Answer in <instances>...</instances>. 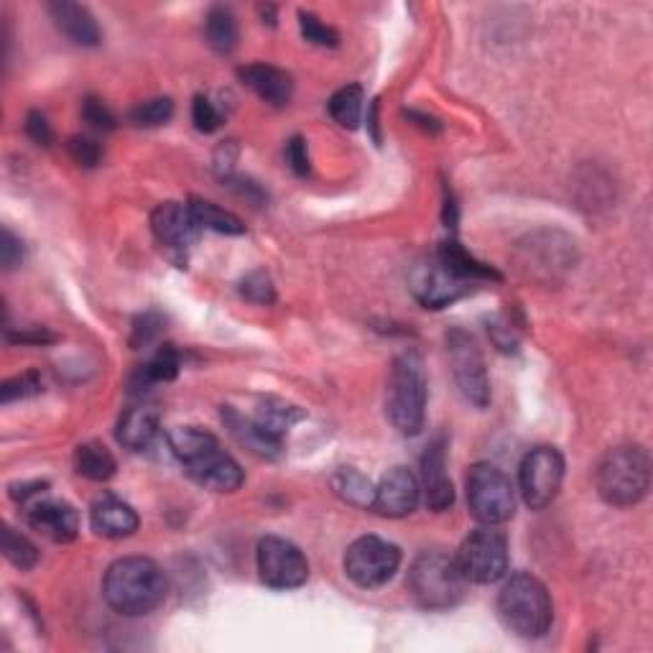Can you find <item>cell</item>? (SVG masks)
Instances as JSON below:
<instances>
[{
    "mask_svg": "<svg viewBox=\"0 0 653 653\" xmlns=\"http://www.w3.org/2000/svg\"><path fill=\"white\" fill-rule=\"evenodd\" d=\"M3 557L21 572H29L39 564V549L23 533L16 531L13 526L3 529Z\"/></svg>",
    "mask_w": 653,
    "mask_h": 653,
    "instance_id": "29",
    "label": "cell"
},
{
    "mask_svg": "<svg viewBox=\"0 0 653 653\" xmlns=\"http://www.w3.org/2000/svg\"><path fill=\"white\" fill-rule=\"evenodd\" d=\"M23 261V245L19 237H16L11 231H3V237H0V263H3L6 271H11L19 266Z\"/></svg>",
    "mask_w": 653,
    "mask_h": 653,
    "instance_id": "40",
    "label": "cell"
},
{
    "mask_svg": "<svg viewBox=\"0 0 653 653\" xmlns=\"http://www.w3.org/2000/svg\"><path fill=\"white\" fill-rule=\"evenodd\" d=\"M169 592L166 574L154 559L125 557L108 567L103 595L121 615H149L164 602Z\"/></svg>",
    "mask_w": 653,
    "mask_h": 653,
    "instance_id": "2",
    "label": "cell"
},
{
    "mask_svg": "<svg viewBox=\"0 0 653 653\" xmlns=\"http://www.w3.org/2000/svg\"><path fill=\"white\" fill-rule=\"evenodd\" d=\"M176 460L184 465L194 482L212 493H235L245 482V472L220 447L217 437L197 427H176L166 435Z\"/></svg>",
    "mask_w": 653,
    "mask_h": 653,
    "instance_id": "1",
    "label": "cell"
},
{
    "mask_svg": "<svg viewBox=\"0 0 653 653\" xmlns=\"http://www.w3.org/2000/svg\"><path fill=\"white\" fill-rule=\"evenodd\" d=\"M468 506L475 521L500 526L513 519L516 493L506 472L490 462L472 465L468 472Z\"/></svg>",
    "mask_w": 653,
    "mask_h": 653,
    "instance_id": "7",
    "label": "cell"
},
{
    "mask_svg": "<svg viewBox=\"0 0 653 653\" xmlns=\"http://www.w3.org/2000/svg\"><path fill=\"white\" fill-rule=\"evenodd\" d=\"M159 435V414L151 409V406H133L118 421L115 437L118 445H123L131 452H141L154 445V439Z\"/></svg>",
    "mask_w": 653,
    "mask_h": 653,
    "instance_id": "22",
    "label": "cell"
},
{
    "mask_svg": "<svg viewBox=\"0 0 653 653\" xmlns=\"http://www.w3.org/2000/svg\"><path fill=\"white\" fill-rule=\"evenodd\" d=\"M192 121H194V129L202 131V133H212L217 131L220 125H223V115L217 113V108L210 103L207 98H194V105H192Z\"/></svg>",
    "mask_w": 653,
    "mask_h": 653,
    "instance_id": "36",
    "label": "cell"
},
{
    "mask_svg": "<svg viewBox=\"0 0 653 653\" xmlns=\"http://www.w3.org/2000/svg\"><path fill=\"white\" fill-rule=\"evenodd\" d=\"M151 231H154L156 241L166 251L176 253V256H184L200 237V225L194 220L190 205H180V202H164V205H159L154 215H151Z\"/></svg>",
    "mask_w": 653,
    "mask_h": 653,
    "instance_id": "16",
    "label": "cell"
},
{
    "mask_svg": "<svg viewBox=\"0 0 653 653\" xmlns=\"http://www.w3.org/2000/svg\"><path fill=\"white\" fill-rule=\"evenodd\" d=\"M205 33L210 47L215 49L217 54H231L237 47V21L231 8L215 6L207 11L205 19Z\"/></svg>",
    "mask_w": 653,
    "mask_h": 653,
    "instance_id": "26",
    "label": "cell"
},
{
    "mask_svg": "<svg viewBox=\"0 0 653 653\" xmlns=\"http://www.w3.org/2000/svg\"><path fill=\"white\" fill-rule=\"evenodd\" d=\"M398 567H401V549L380 537L355 539L345 551V574L358 588H384L394 580Z\"/></svg>",
    "mask_w": 653,
    "mask_h": 653,
    "instance_id": "9",
    "label": "cell"
},
{
    "mask_svg": "<svg viewBox=\"0 0 653 653\" xmlns=\"http://www.w3.org/2000/svg\"><path fill=\"white\" fill-rule=\"evenodd\" d=\"M190 210H192L194 220H197L200 231H212V233H220V235H243L245 233L243 220L235 217L233 212L217 207L215 202L194 197V200H190Z\"/></svg>",
    "mask_w": 653,
    "mask_h": 653,
    "instance_id": "25",
    "label": "cell"
},
{
    "mask_svg": "<svg viewBox=\"0 0 653 653\" xmlns=\"http://www.w3.org/2000/svg\"><path fill=\"white\" fill-rule=\"evenodd\" d=\"M180 368H182V358L180 353H176V347L164 345L154 358L141 368V380L143 384H169V380L180 376Z\"/></svg>",
    "mask_w": 653,
    "mask_h": 653,
    "instance_id": "30",
    "label": "cell"
},
{
    "mask_svg": "<svg viewBox=\"0 0 653 653\" xmlns=\"http://www.w3.org/2000/svg\"><path fill=\"white\" fill-rule=\"evenodd\" d=\"M447 353L462 396L478 409H486L490 404V378L478 343L465 329H452L447 335Z\"/></svg>",
    "mask_w": 653,
    "mask_h": 653,
    "instance_id": "11",
    "label": "cell"
},
{
    "mask_svg": "<svg viewBox=\"0 0 653 653\" xmlns=\"http://www.w3.org/2000/svg\"><path fill=\"white\" fill-rule=\"evenodd\" d=\"M258 574L274 590H294L309 580V562L302 549L282 537H266L258 544Z\"/></svg>",
    "mask_w": 653,
    "mask_h": 653,
    "instance_id": "12",
    "label": "cell"
},
{
    "mask_svg": "<svg viewBox=\"0 0 653 653\" xmlns=\"http://www.w3.org/2000/svg\"><path fill=\"white\" fill-rule=\"evenodd\" d=\"M465 577L455 557L431 549L421 551L409 570V592L424 610H449L465 595Z\"/></svg>",
    "mask_w": 653,
    "mask_h": 653,
    "instance_id": "6",
    "label": "cell"
},
{
    "mask_svg": "<svg viewBox=\"0 0 653 653\" xmlns=\"http://www.w3.org/2000/svg\"><path fill=\"white\" fill-rule=\"evenodd\" d=\"M427 368L417 350H404L394 360L388 380L386 417L404 437H414L424 429L427 419Z\"/></svg>",
    "mask_w": 653,
    "mask_h": 653,
    "instance_id": "3",
    "label": "cell"
},
{
    "mask_svg": "<svg viewBox=\"0 0 653 653\" xmlns=\"http://www.w3.org/2000/svg\"><path fill=\"white\" fill-rule=\"evenodd\" d=\"M161 325H164V322H161L159 314H143V317L135 319V325H133L131 345L133 347L149 345L161 333Z\"/></svg>",
    "mask_w": 653,
    "mask_h": 653,
    "instance_id": "39",
    "label": "cell"
},
{
    "mask_svg": "<svg viewBox=\"0 0 653 653\" xmlns=\"http://www.w3.org/2000/svg\"><path fill=\"white\" fill-rule=\"evenodd\" d=\"M27 511V523L41 537L57 541V544H70L80 533V513L67 500L37 498L33 503L23 506Z\"/></svg>",
    "mask_w": 653,
    "mask_h": 653,
    "instance_id": "14",
    "label": "cell"
},
{
    "mask_svg": "<svg viewBox=\"0 0 653 653\" xmlns=\"http://www.w3.org/2000/svg\"><path fill=\"white\" fill-rule=\"evenodd\" d=\"M54 335L47 333L44 327H31V329H23L19 335H8V343H33V345H44V343H52Z\"/></svg>",
    "mask_w": 653,
    "mask_h": 653,
    "instance_id": "43",
    "label": "cell"
},
{
    "mask_svg": "<svg viewBox=\"0 0 653 653\" xmlns=\"http://www.w3.org/2000/svg\"><path fill=\"white\" fill-rule=\"evenodd\" d=\"M82 118L84 123H90L92 129L98 131H113L115 129V118L110 113L108 105L100 103L98 98H88L82 103Z\"/></svg>",
    "mask_w": 653,
    "mask_h": 653,
    "instance_id": "37",
    "label": "cell"
},
{
    "mask_svg": "<svg viewBox=\"0 0 653 653\" xmlns=\"http://www.w3.org/2000/svg\"><path fill=\"white\" fill-rule=\"evenodd\" d=\"M92 531L103 539H125L139 531V513L113 493L100 496L90 508Z\"/></svg>",
    "mask_w": 653,
    "mask_h": 653,
    "instance_id": "18",
    "label": "cell"
},
{
    "mask_svg": "<svg viewBox=\"0 0 653 653\" xmlns=\"http://www.w3.org/2000/svg\"><path fill=\"white\" fill-rule=\"evenodd\" d=\"M521 496L531 511H544L554 503L564 480V457L557 447H537L521 462Z\"/></svg>",
    "mask_w": 653,
    "mask_h": 653,
    "instance_id": "10",
    "label": "cell"
},
{
    "mask_svg": "<svg viewBox=\"0 0 653 653\" xmlns=\"http://www.w3.org/2000/svg\"><path fill=\"white\" fill-rule=\"evenodd\" d=\"M223 419L227 424V429H231V435L245 449H251L253 455L266 457V460H276V457L284 452V439L271 435V431L263 429L253 417H243V414H237L231 406H225Z\"/></svg>",
    "mask_w": 653,
    "mask_h": 653,
    "instance_id": "21",
    "label": "cell"
},
{
    "mask_svg": "<svg viewBox=\"0 0 653 653\" xmlns=\"http://www.w3.org/2000/svg\"><path fill=\"white\" fill-rule=\"evenodd\" d=\"M253 419H256L261 427L271 431L274 437L284 439L286 431L292 429L296 421L304 419V411L299 409V406L282 401V398H261Z\"/></svg>",
    "mask_w": 653,
    "mask_h": 653,
    "instance_id": "24",
    "label": "cell"
},
{
    "mask_svg": "<svg viewBox=\"0 0 653 653\" xmlns=\"http://www.w3.org/2000/svg\"><path fill=\"white\" fill-rule=\"evenodd\" d=\"M363 103H366V98H363L360 84H347V88L337 90L333 100H329V115H333L343 129L355 131L363 121Z\"/></svg>",
    "mask_w": 653,
    "mask_h": 653,
    "instance_id": "28",
    "label": "cell"
},
{
    "mask_svg": "<svg viewBox=\"0 0 653 653\" xmlns=\"http://www.w3.org/2000/svg\"><path fill=\"white\" fill-rule=\"evenodd\" d=\"M421 500V486L417 475L406 468H394L380 478L376 496H373V508L386 519H404L417 511Z\"/></svg>",
    "mask_w": 653,
    "mask_h": 653,
    "instance_id": "15",
    "label": "cell"
},
{
    "mask_svg": "<svg viewBox=\"0 0 653 653\" xmlns=\"http://www.w3.org/2000/svg\"><path fill=\"white\" fill-rule=\"evenodd\" d=\"M299 27H302L304 39L312 41V44H317V47H337V41H340L337 31L325 27V23H322L314 13L302 11L299 13Z\"/></svg>",
    "mask_w": 653,
    "mask_h": 653,
    "instance_id": "34",
    "label": "cell"
},
{
    "mask_svg": "<svg viewBox=\"0 0 653 653\" xmlns=\"http://www.w3.org/2000/svg\"><path fill=\"white\" fill-rule=\"evenodd\" d=\"M455 562L460 567L465 582L493 584L508 572V541L496 526L472 531L462 547L457 549Z\"/></svg>",
    "mask_w": 653,
    "mask_h": 653,
    "instance_id": "8",
    "label": "cell"
},
{
    "mask_svg": "<svg viewBox=\"0 0 653 653\" xmlns=\"http://www.w3.org/2000/svg\"><path fill=\"white\" fill-rule=\"evenodd\" d=\"M241 80L245 88H251L253 92L261 100H266L271 105H286L288 100H292V92H294V82H292V74L278 70L274 64H248V67H241Z\"/></svg>",
    "mask_w": 653,
    "mask_h": 653,
    "instance_id": "20",
    "label": "cell"
},
{
    "mask_svg": "<svg viewBox=\"0 0 653 653\" xmlns=\"http://www.w3.org/2000/svg\"><path fill=\"white\" fill-rule=\"evenodd\" d=\"M39 391H41L39 373L37 370H29V373H21V376L6 380L3 388H0V401H3V404H13V401H19V398L37 396Z\"/></svg>",
    "mask_w": 653,
    "mask_h": 653,
    "instance_id": "32",
    "label": "cell"
},
{
    "mask_svg": "<svg viewBox=\"0 0 653 653\" xmlns=\"http://www.w3.org/2000/svg\"><path fill=\"white\" fill-rule=\"evenodd\" d=\"M74 470L88 480L105 482L115 475L118 462L105 445L84 442L74 449Z\"/></svg>",
    "mask_w": 653,
    "mask_h": 653,
    "instance_id": "23",
    "label": "cell"
},
{
    "mask_svg": "<svg viewBox=\"0 0 653 653\" xmlns=\"http://www.w3.org/2000/svg\"><path fill=\"white\" fill-rule=\"evenodd\" d=\"M49 488V482H23V486H13L11 488V498L19 500L21 506H29L33 500L44 496V490Z\"/></svg>",
    "mask_w": 653,
    "mask_h": 653,
    "instance_id": "42",
    "label": "cell"
},
{
    "mask_svg": "<svg viewBox=\"0 0 653 653\" xmlns=\"http://www.w3.org/2000/svg\"><path fill=\"white\" fill-rule=\"evenodd\" d=\"M27 133L33 143H39V146H49L52 143V129H49L47 118L39 113V110H31L27 115Z\"/></svg>",
    "mask_w": 653,
    "mask_h": 653,
    "instance_id": "41",
    "label": "cell"
},
{
    "mask_svg": "<svg viewBox=\"0 0 653 653\" xmlns=\"http://www.w3.org/2000/svg\"><path fill=\"white\" fill-rule=\"evenodd\" d=\"M67 149H70V156L84 169L98 166L100 159H103V149H100V143L95 139H90V135H72Z\"/></svg>",
    "mask_w": 653,
    "mask_h": 653,
    "instance_id": "35",
    "label": "cell"
},
{
    "mask_svg": "<svg viewBox=\"0 0 653 653\" xmlns=\"http://www.w3.org/2000/svg\"><path fill=\"white\" fill-rule=\"evenodd\" d=\"M595 486L608 506L631 508L641 503L651 488V460L646 449L639 445L610 449L598 465Z\"/></svg>",
    "mask_w": 653,
    "mask_h": 653,
    "instance_id": "5",
    "label": "cell"
},
{
    "mask_svg": "<svg viewBox=\"0 0 653 653\" xmlns=\"http://www.w3.org/2000/svg\"><path fill=\"white\" fill-rule=\"evenodd\" d=\"M174 115V103L169 98H154L146 100V103H139L131 110V123L139 125V129H156V125H164L172 121Z\"/></svg>",
    "mask_w": 653,
    "mask_h": 653,
    "instance_id": "31",
    "label": "cell"
},
{
    "mask_svg": "<svg viewBox=\"0 0 653 653\" xmlns=\"http://www.w3.org/2000/svg\"><path fill=\"white\" fill-rule=\"evenodd\" d=\"M421 493L427 500L429 511L442 513L455 503V488L447 475V442L445 437H437L435 442L424 449L421 457Z\"/></svg>",
    "mask_w": 653,
    "mask_h": 653,
    "instance_id": "17",
    "label": "cell"
},
{
    "mask_svg": "<svg viewBox=\"0 0 653 653\" xmlns=\"http://www.w3.org/2000/svg\"><path fill=\"white\" fill-rule=\"evenodd\" d=\"M286 161H288V166H292V172L296 176H307L309 174L307 141H304L302 135H294V139L286 143Z\"/></svg>",
    "mask_w": 653,
    "mask_h": 653,
    "instance_id": "38",
    "label": "cell"
},
{
    "mask_svg": "<svg viewBox=\"0 0 653 653\" xmlns=\"http://www.w3.org/2000/svg\"><path fill=\"white\" fill-rule=\"evenodd\" d=\"M241 294L253 304H274L276 292L271 278L263 271H253L241 282Z\"/></svg>",
    "mask_w": 653,
    "mask_h": 653,
    "instance_id": "33",
    "label": "cell"
},
{
    "mask_svg": "<svg viewBox=\"0 0 653 653\" xmlns=\"http://www.w3.org/2000/svg\"><path fill=\"white\" fill-rule=\"evenodd\" d=\"M498 615L508 631L521 639H541L554 621V605H551L544 582L533 574L519 572L500 590Z\"/></svg>",
    "mask_w": 653,
    "mask_h": 653,
    "instance_id": "4",
    "label": "cell"
},
{
    "mask_svg": "<svg viewBox=\"0 0 653 653\" xmlns=\"http://www.w3.org/2000/svg\"><path fill=\"white\" fill-rule=\"evenodd\" d=\"M414 296L424 304L427 309H442L447 304L462 299L465 294H470L472 284L465 282L462 276H457L447 263L435 256L429 263H424L411 276Z\"/></svg>",
    "mask_w": 653,
    "mask_h": 653,
    "instance_id": "13",
    "label": "cell"
},
{
    "mask_svg": "<svg viewBox=\"0 0 653 653\" xmlns=\"http://www.w3.org/2000/svg\"><path fill=\"white\" fill-rule=\"evenodd\" d=\"M333 488L335 493L343 500H347L350 506L358 508H373V496H376V488L370 486V480L366 475L353 470V468H340L335 472L333 478Z\"/></svg>",
    "mask_w": 653,
    "mask_h": 653,
    "instance_id": "27",
    "label": "cell"
},
{
    "mask_svg": "<svg viewBox=\"0 0 653 653\" xmlns=\"http://www.w3.org/2000/svg\"><path fill=\"white\" fill-rule=\"evenodd\" d=\"M49 13H52L57 29L78 47H98L103 41V31H100L95 16L84 6L72 3V0H54L49 3Z\"/></svg>",
    "mask_w": 653,
    "mask_h": 653,
    "instance_id": "19",
    "label": "cell"
}]
</instances>
